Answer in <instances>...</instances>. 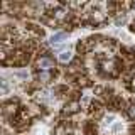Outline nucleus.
I'll list each match as a JSON object with an SVG mask.
<instances>
[{
	"label": "nucleus",
	"instance_id": "nucleus-1",
	"mask_svg": "<svg viewBox=\"0 0 135 135\" xmlns=\"http://www.w3.org/2000/svg\"><path fill=\"white\" fill-rule=\"evenodd\" d=\"M37 66L41 68V69H51V68L54 66V61L49 57H41L39 61H37Z\"/></svg>",
	"mask_w": 135,
	"mask_h": 135
},
{
	"label": "nucleus",
	"instance_id": "nucleus-2",
	"mask_svg": "<svg viewBox=\"0 0 135 135\" xmlns=\"http://www.w3.org/2000/svg\"><path fill=\"white\" fill-rule=\"evenodd\" d=\"M52 15H54V17H56V19H57V20H62V19H64V17H66V12H64V10H62V8H54V12H52Z\"/></svg>",
	"mask_w": 135,
	"mask_h": 135
},
{
	"label": "nucleus",
	"instance_id": "nucleus-3",
	"mask_svg": "<svg viewBox=\"0 0 135 135\" xmlns=\"http://www.w3.org/2000/svg\"><path fill=\"white\" fill-rule=\"evenodd\" d=\"M78 107H79V105L76 103V101H73V103L66 105V110H64V112L66 113H74V112H78Z\"/></svg>",
	"mask_w": 135,
	"mask_h": 135
},
{
	"label": "nucleus",
	"instance_id": "nucleus-4",
	"mask_svg": "<svg viewBox=\"0 0 135 135\" xmlns=\"http://www.w3.org/2000/svg\"><path fill=\"white\" fill-rule=\"evenodd\" d=\"M59 59H61L62 62H68V61L71 59V54H69V52H62L61 56H59Z\"/></svg>",
	"mask_w": 135,
	"mask_h": 135
},
{
	"label": "nucleus",
	"instance_id": "nucleus-5",
	"mask_svg": "<svg viewBox=\"0 0 135 135\" xmlns=\"http://www.w3.org/2000/svg\"><path fill=\"white\" fill-rule=\"evenodd\" d=\"M39 79H41V81H44V83H46L47 79H51V74H49V73H41V74H39Z\"/></svg>",
	"mask_w": 135,
	"mask_h": 135
},
{
	"label": "nucleus",
	"instance_id": "nucleus-6",
	"mask_svg": "<svg viewBox=\"0 0 135 135\" xmlns=\"http://www.w3.org/2000/svg\"><path fill=\"white\" fill-rule=\"evenodd\" d=\"M128 117L135 120V105H130L128 107Z\"/></svg>",
	"mask_w": 135,
	"mask_h": 135
},
{
	"label": "nucleus",
	"instance_id": "nucleus-7",
	"mask_svg": "<svg viewBox=\"0 0 135 135\" xmlns=\"http://www.w3.org/2000/svg\"><path fill=\"white\" fill-rule=\"evenodd\" d=\"M64 34H56V36H52V42H61V39H64Z\"/></svg>",
	"mask_w": 135,
	"mask_h": 135
},
{
	"label": "nucleus",
	"instance_id": "nucleus-8",
	"mask_svg": "<svg viewBox=\"0 0 135 135\" xmlns=\"http://www.w3.org/2000/svg\"><path fill=\"white\" fill-rule=\"evenodd\" d=\"M130 88H132V90L135 91V78L132 79V81H130Z\"/></svg>",
	"mask_w": 135,
	"mask_h": 135
},
{
	"label": "nucleus",
	"instance_id": "nucleus-9",
	"mask_svg": "<svg viewBox=\"0 0 135 135\" xmlns=\"http://www.w3.org/2000/svg\"><path fill=\"white\" fill-rule=\"evenodd\" d=\"M133 27H135V24H133Z\"/></svg>",
	"mask_w": 135,
	"mask_h": 135
}]
</instances>
